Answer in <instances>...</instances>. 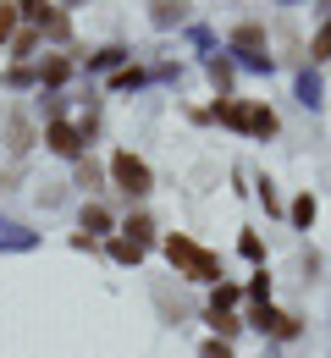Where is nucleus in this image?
<instances>
[{
    "instance_id": "nucleus-1",
    "label": "nucleus",
    "mask_w": 331,
    "mask_h": 358,
    "mask_svg": "<svg viewBox=\"0 0 331 358\" xmlns=\"http://www.w3.org/2000/svg\"><path fill=\"white\" fill-rule=\"evenodd\" d=\"M166 259L183 270V275H193V281H216V275H221V259L204 254V248L188 243V237H166Z\"/></svg>"
},
{
    "instance_id": "nucleus-5",
    "label": "nucleus",
    "mask_w": 331,
    "mask_h": 358,
    "mask_svg": "<svg viewBox=\"0 0 331 358\" xmlns=\"http://www.w3.org/2000/svg\"><path fill=\"white\" fill-rule=\"evenodd\" d=\"M248 127H254L260 138H271L276 133V116H271V110H248Z\"/></svg>"
},
{
    "instance_id": "nucleus-7",
    "label": "nucleus",
    "mask_w": 331,
    "mask_h": 358,
    "mask_svg": "<svg viewBox=\"0 0 331 358\" xmlns=\"http://www.w3.org/2000/svg\"><path fill=\"white\" fill-rule=\"evenodd\" d=\"M210 325H216V331H227V336H232L237 325H243V320H232V314L227 309H210Z\"/></svg>"
},
{
    "instance_id": "nucleus-11",
    "label": "nucleus",
    "mask_w": 331,
    "mask_h": 358,
    "mask_svg": "<svg viewBox=\"0 0 331 358\" xmlns=\"http://www.w3.org/2000/svg\"><path fill=\"white\" fill-rule=\"evenodd\" d=\"M315 61H331V28H321V34H315Z\"/></svg>"
},
{
    "instance_id": "nucleus-10",
    "label": "nucleus",
    "mask_w": 331,
    "mask_h": 358,
    "mask_svg": "<svg viewBox=\"0 0 331 358\" xmlns=\"http://www.w3.org/2000/svg\"><path fill=\"white\" fill-rule=\"evenodd\" d=\"M155 17H160V22H177V17H183V0H160V11H155Z\"/></svg>"
},
{
    "instance_id": "nucleus-3",
    "label": "nucleus",
    "mask_w": 331,
    "mask_h": 358,
    "mask_svg": "<svg viewBox=\"0 0 331 358\" xmlns=\"http://www.w3.org/2000/svg\"><path fill=\"white\" fill-rule=\"evenodd\" d=\"M50 149H55V155H83V133L66 127V122H55V127H50Z\"/></svg>"
},
{
    "instance_id": "nucleus-13",
    "label": "nucleus",
    "mask_w": 331,
    "mask_h": 358,
    "mask_svg": "<svg viewBox=\"0 0 331 358\" xmlns=\"http://www.w3.org/2000/svg\"><path fill=\"white\" fill-rule=\"evenodd\" d=\"M204 358H232V348L227 342H204Z\"/></svg>"
},
{
    "instance_id": "nucleus-2",
    "label": "nucleus",
    "mask_w": 331,
    "mask_h": 358,
    "mask_svg": "<svg viewBox=\"0 0 331 358\" xmlns=\"http://www.w3.org/2000/svg\"><path fill=\"white\" fill-rule=\"evenodd\" d=\"M111 171H116V182H122L127 193H149V166H143V160H133V155H116V160H111Z\"/></svg>"
},
{
    "instance_id": "nucleus-4",
    "label": "nucleus",
    "mask_w": 331,
    "mask_h": 358,
    "mask_svg": "<svg viewBox=\"0 0 331 358\" xmlns=\"http://www.w3.org/2000/svg\"><path fill=\"white\" fill-rule=\"evenodd\" d=\"M232 45L237 50H254V61H265V55H260V50H265V34H260V28H237Z\"/></svg>"
},
{
    "instance_id": "nucleus-6",
    "label": "nucleus",
    "mask_w": 331,
    "mask_h": 358,
    "mask_svg": "<svg viewBox=\"0 0 331 358\" xmlns=\"http://www.w3.org/2000/svg\"><path fill=\"white\" fill-rule=\"evenodd\" d=\"M254 325H265V331H282V314L271 309V303H254Z\"/></svg>"
},
{
    "instance_id": "nucleus-8",
    "label": "nucleus",
    "mask_w": 331,
    "mask_h": 358,
    "mask_svg": "<svg viewBox=\"0 0 331 358\" xmlns=\"http://www.w3.org/2000/svg\"><path fill=\"white\" fill-rule=\"evenodd\" d=\"M11 28H17V6H0V45L11 39Z\"/></svg>"
},
{
    "instance_id": "nucleus-12",
    "label": "nucleus",
    "mask_w": 331,
    "mask_h": 358,
    "mask_svg": "<svg viewBox=\"0 0 331 358\" xmlns=\"http://www.w3.org/2000/svg\"><path fill=\"white\" fill-rule=\"evenodd\" d=\"M66 72H72V66H66V61H50V66H45V83H61V78H66Z\"/></svg>"
},
{
    "instance_id": "nucleus-9",
    "label": "nucleus",
    "mask_w": 331,
    "mask_h": 358,
    "mask_svg": "<svg viewBox=\"0 0 331 358\" xmlns=\"http://www.w3.org/2000/svg\"><path fill=\"white\" fill-rule=\"evenodd\" d=\"M293 221H298V226L315 221V199H298V204H293Z\"/></svg>"
}]
</instances>
